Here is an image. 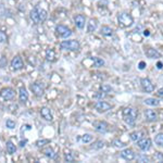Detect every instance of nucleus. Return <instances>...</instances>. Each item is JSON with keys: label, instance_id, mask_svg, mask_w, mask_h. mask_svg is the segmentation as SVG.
I'll list each match as a JSON object with an SVG mask.
<instances>
[{"label": "nucleus", "instance_id": "nucleus-15", "mask_svg": "<svg viewBox=\"0 0 163 163\" xmlns=\"http://www.w3.org/2000/svg\"><path fill=\"white\" fill-rule=\"evenodd\" d=\"M38 9H39V8H38V7L34 8V9H33L32 11H30V19H32V21L34 22V23H35V24L40 23V20H39V13H38Z\"/></svg>", "mask_w": 163, "mask_h": 163}, {"label": "nucleus", "instance_id": "nucleus-11", "mask_svg": "<svg viewBox=\"0 0 163 163\" xmlns=\"http://www.w3.org/2000/svg\"><path fill=\"white\" fill-rule=\"evenodd\" d=\"M121 157L126 161H133L134 159L136 158V154L132 149H129V148H126V149L122 150Z\"/></svg>", "mask_w": 163, "mask_h": 163}, {"label": "nucleus", "instance_id": "nucleus-4", "mask_svg": "<svg viewBox=\"0 0 163 163\" xmlns=\"http://www.w3.org/2000/svg\"><path fill=\"white\" fill-rule=\"evenodd\" d=\"M56 33H57V35L60 36V37H62V38H68L72 35V30L64 25H57Z\"/></svg>", "mask_w": 163, "mask_h": 163}, {"label": "nucleus", "instance_id": "nucleus-36", "mask_svg": "<svg viewBox=\"0 0 163 163\" xmlns=\"http://www.w3.org/2000/svg\"><path fill=\"white\" fill-rule=\"evenodd\" d=\"M137 160H138V162H149V158L147 156H145V154H142V156H139V157H137Z\"/></svg>", "mask_w": 163, "mask_h": 163}, {"label": "nucleus", "instance_id": "nucleus-8", "mask_svg": "<svg viewBox=\"0 0 163 163\" xmlns=\"http://www.w3.org/2000/svg\"><path fill=\"white\" fill-rule=\"evenodd\" d=\"M137 145H138V147H139L140 150H142V151H147V150H149L150 147H151V139H150V138L142 137L141 139L137 141Z\"/></svg>", "mask_w": 163, "mask_h": 163}, {"label": "nucleus", "instance_id": "nucleus-35", "mask_svg": "<svg viewBox=\"0 0 163 163\" xmlns=\"http://www.w3.org/2000/svg\"><path fill=\"white\" fill-rule=\"evenodd\" d=\"M50 141L49 139H42V140H37L36 141V146L37 147H42V146H45L46 144H48V142Z\"/></svg>", "mask_w": 163, "mask_h": 163}, {"label": "nucleus", "instance_id": "nucleus-43", "mask_svg": "<svg viewBox=\"0 0 163 163\" xmlns=\"http://www.w3.org/2000/svg\"><path fill=\"white\" fill-rule=\"evenodd\" d=\"M144 35H145V36H149V35H150V33L148 32V30H145V32H144Z\"/></svg>", "mask_w": 163, "mask_h": 163}, {"label": "nucleus", "instance_id": "nucleus-39", "mask_svg": "<svg viewBox=\"0 0 163 163\" xmlns=\"http://www.w3.org/2000/svg\"><path fill=\"white\" fill-rule=\"evenodd\" d=\"M138 68H139V70H144V69L146 68V63H145L144 61H140L139 64H138Z\"/></svg>", "mask_w": 163, "mask_h": 163}, {"label": "nucleus", "instance_id": "nucleus-37", "mask_svg": "<svg viewBox=\"0 0 163 163\" xmlns=\"http://www.w3.org/2000/svg\"><path fill=\"white\" fill-rule=\"evenodd\" d=\"M7 40V34L2 30H0V42H5Z\"/></svg>", "mask_w": 163, "mask_h": 163}, {"label": "nucleus", "instance_id": "nucleus-6", "mask_svg": "<svg viewBox=\"0 0 163 163\" xmlns=\"http://www.w3.org/2000/svg\"><path fill=\"white\" fill-rule=\"evenodd\" d=\"M140 84L141 87L146 93H152L154 90V85L151 83L149 78H141L140 79Z\"/></svg>", "mask_w": 163, "mask_h": 163}, {"label": "nucleus", "instance_id": "nucleus-40", "mask_svg": "<svg viewBox=\"0 0 163 163\" xmlns=\"http://www.w3.org/2000/svg\"><path fill=\"white\" fill-rule=\"evenodd\" d=\"M157 95H158L159 97H162V98H163V88L159 89V90H158V93H157Z\"/></svg>", "mask_w": 163, "mask_h": 163}, {"label": "nucleus", "instance_id": "nucleus-34", "mask_svg": "<svg viewBox=\"0 0 163 163\" xmlns=\"http://www.w3.org/2000/svg\"><path fill=\"white\" fill-rule=\"evenodd\" d=\"M16 125V123L14 121H12V120H7V122H6V126H7L8 128H14Z\"/></svg>", "mask_w": 163, "mask_h": 163}, {"label": "nucleus", "instance_id": "nucleus-14", "mask_svg": "<svg viewBox=\"0 0 163 163\" xmlns=\"http://www.w3.org/2000/svg\"><path fill=\"white\" fill-rule=\"evenodd\" d=\"M40 115L42 117V119H45L46 121H52V113L51 111H50V109L47 107H44L42 108V110H40Z\"/></svg>", "mask_w": 163, "mask_h": 163}, {"label": "nucleus", "instance_id": "nucleus-22", "mask_svg": "<svg viewBox=\"0 0 163 163\" xmlns=\"http://www.w3.org/2000/svg\"><path fill=\"white\" fill-rule=\"evenodd\" d=\"M147 105H151V107H157L159 105V100H157L156 98H147L144 101Z\"/></svg>", "mask_w": 163, "mask_h": 163}, {"label": "nucleus", "instance_id": "nucleus-13", "mask_svg": "<svg viewBox=\"0 0 163 163\" xmlns=\"http://www.w3.org/2000/svg\"><path fill=\"white\" fill-rule=\"evenodd\" d=\"M74 21H75V25L77 26V28L82 30V28H84L85 26V22H86V18H85L83 14H78L74 18Z\"/></svg>", "mask_w": 163, "mask_h": 163}, {"label": "nucleus", "instance_id": "nucleus-1", "mask_svg": "<svg viewBox=\"0 0 163 163\" xmlns=\"http://www.w3.org/2000/svg\"><path fill=\"white\" fill-rule=\"evenodd\" d=\"M137 110L134 108H125L123 110V120L127 125L134 126L135 125L136 119H137Z\"/></svg>", "mask_w": 163, "mask_h": 163}, {"label": "nucleus", "instance_id": "nucleus-29", "mask_svg": "<svg viewBox=\"0 0 163 163\" xmlns=\"http://www.w3.org/2000/svg\"><path fill=\"white\" fill-rule=\"evenodd\" d=\"M103 147H105V142H103L102 140H98V141H96L95 144L93 145V149L100 150V149H102Z\"/></svg>", "mask_w": 163, "mask_h": 163}, {"label": "nucleus", "instance_id": "nucleus-10", "mask_svg": "<svg viewBox=\"0 0 163 163\" xmlns=\"http://www.w3.org/2000/svg\"><path fill=\"white\" fill-rule=\"evenodd\" d=\"M93 127L97 130L98 133H107L108 129H109V125L108 123L103 121H97L93 123Z\"/></svg>", "mask_w": 163, "mask_h": 163}, {"label": "nucleus", "instance_id": "nucleus-38", "mask_svg": "<svg viewBox=\"0 0 163 163\" xmlns=\"http://www.w3.org/2000/svg\"><path fill=\"white\" fill-rule=\"evenodd\" d=\"M65 160L68 161V162H73L74 161V158L71 153H65Z\"/></svg>", "mask_w": 163, "mask_h": 163}, {"label": "nucleus", "instance_id": "nucleus-27", "mask_svg": "<svg viewBox=\"0 0 163 163\" xmlns=\"http://www.w3.org/2000/svg\"><path fill=\"white\" fill-rule=\"evenodd\" d=\"M100 90L102 91V93H111L112 91H113V88H112L111 86H109V85L107 84H103L100 86Z\"/></svg>", "mask_w": 163, "mask_h": 163}, {"label": "nucleus", "instance_id": "nucleus-31", "mask_svg": "<svg viewBox=\"0 0 163 163\" xmlns=\"http://www.w3.org/2000/svg\"><path fill=\"white\" fill-rule=\"evenodd\" d=\"M93 140V136L90 134H85V135L82 136V141L85 142V144H88Z\"/></svg>", "mask_w": 163, "mask_h": 163}, {"label": "nucleus", "instance_id": "nucleus-41", "mask_svg": "<svg viewBox=\"0 0 163 163\" xmlns=\"http://www.w3.org/2000/svg\"><path fill=\"white\" fill-rule=\"evenodd\" d=\"M157 68H158L159 70H160V69H162V68H163L162 62H158V63H157Z\"/></svg>", "mask_w": 163, "mask_h": 163}, {"label": "nucleus", "instance_id": "nucleus-12", "mask_svg": "<svg viewBox=\"0 0 163 163\" xmlns=\"http://www.w3.org/2000/svg\"><path fill=\"white\" fill-rule=\"evenodd\" d=\"M30 89L34 93V95L37 96V97H42L44 95V87L39 84V83H33L30 85Z\"/></svg>", "mask_w": 163, "mask_h": 163}, {"label": "nucleus", "instance_id": "nucleus-5", "mask_svg": "<svg viewBox=\"0 0 163 163\" xmlns=\"http://www.w3.org/2000/svg\"><path fill=\"white\" fill-rule=\"evenodd\" d=\"M14 95H15V93L10 87H7V88H3L0 90V97L2 98V99H5V100H11V99H13Z\"/></svg>", "mask_w": 163, "mask_h": 163}, {"label": "nucleus", "instance_id": "nucleus-26", "mask_svg": "<svg viewBox=\"0 0 163 163\" xmlns=\"http://www.w3.org/2000/svg\"><path fill=\"white\" fill-rule=\"evenodd\" d=\"M38 13H39V20H40V23H42V22L46 21L47 16H48V14H47V11L44 9H38Z\"/></svg>", "mask_w": 163, "mask_h": 163}, {"label": "nucleus", "instance_id": "nucleus-28", "mask_svg": "<svg viewBox=\"0 0 163 163\" xmlns=\"http://www.w3.org/2000/svg\"><path fill=\"white\" fill-rule=\"evenodd\" d=\"M45 156L47 157V158H50V159H56L57 154L54 153V151L51 149V148H48V149L45 150Z\"/></svg>", "mask_w": 163, "mask_h": 163}, {"label": "nucleus", "instance_id": "nucleus-7", "mask_svg": "<svg viewBox=\"0 0 163 163\" xmlns=\"http://www.w3.org/2000/svg\"><path fill=\"white\" fill-rule=\"evenodd\" d=\"M95 108L98 112H107L109 111L110 109L112 108V105L110 103L105 102V101L102 100H98L97 102L95 103Z\"/></svg>", "mask_w": 163, "mask_h": 163}, {"label": "nucleus", "instance_id": "nucleus-30", "mask_svg": "<svg viewBox=\"0 0 163 163\" xmlns=\"http://www.w3.org/2000/svg\"><path fill=\"white\" fill-rule=\"evenodd\" d=\"M154 142H156L158 146H163V133H160L156 136V138H154Z\"/></svg>", "mask_w": 163, "mask_h": 163}, {"label": "nucleus", "instance_id": "nucleus-23", "mask_svg": "<svg viewBox=\"0 0 163 163\" xmlns=\"http://www.w3.org/2000/svg\"><path fill=\"white\" fill-rule=\"evenodd\" d=\"M101 34L105 36H112V34H113V30H112L110 26H102L101 27Z\"/></svg>", "mask_w": 163, "mask_h": 163}, {"label": "nucleus", "instance_id": "nucleus-2", "mask_svg": "<svg viewBox=\"0 0 163 163\" xmlns=\"http://www.w3.org/2000/svg\"><path fill=\"white\" fill-rule=\"evenodd\" d=\"M117 20H119V23L123 27H129V26L133 25L134 19L133 16L130 15L129 13H126V12H122L117 16Z\"/></svg>", "mask_w": 163, "mask_h": 163}, {"label": "nucleus", "instance_id": "nucleus-3", "mask_svg": "<svg viewBox=\"0 0 163 163\" xmlns=\"http://www.w3.org/2000/svg\"><path fill=\"white\" fill-rule=\"evenodd\" d=\"M60 48L62 50H70V51H76L79 49V42L77 40H63L60 44Z\"/></svg>", "mask_w": 163, "mask_h": 163}, {"label": "nucleus", "instance_id": "nucleus-16", "mask_svg": "<svg viewBox=\"0 0 163 163\" xmlns=\"http://www.w3.org/2000/svg\"><path fill=\"white\" fill-rule=\"evenodd\" d=\"M142 137H144V132H141V130H135V132L129 134V138L132 141L137 142L138 140H140Z\"/></svg>", "mask_w": 163, "mask_h": 163}, {"label": "nucleus", "instance_id": "nucleus-20", "mask_svg": "<svg viewBox=\"0 0 163 163\" xmlns=\"http://www.w3.org/2000/svg\"><path fill=\"white\" fill-rule=\"evenodd\" d=\"M98 26V21L96 19H90L89 20V23L87 25V33H93V30H96Z\"/></svg>", "mask_w": 163, "mask_h": 163}, {"label": "nucleus", "instance_id": "nucleus-24", "mask_svg": "<svg viewBox=\"0 0 163 163\" xmlns=\"http://www.w3.org/2000/svg\"><path fill=\"white\" fill-rule=\"evenodd\" d=\"M93 66L96 68H100V66H103L105 65V60L101 58H93Z\"/></svg>", "mask_w": 163, "mask_h": 163}, {"label": "nucleus", "instance_id": "nucleus-32", "mask_svg": "<svg viewBox=\"0 0 163 163\" xmlns=\"http://www.w3.org/2000/svg\"><path fill=\"white\" fill-rule=\"evenodd\" d=\"M105 96H107V93L101 91V93H95V95H93V99H97V100H102Z\"/></svg>", "mask_w": 163, "mask_h": 163}, {"label": "nucleus", "instance_id": "nucleus-25", "mask_svg": "<svg viewBox=\"0 0 163 163\" xmlns=\"http://www.w3.org/2000/svg\"><path fill=\"white\" fill-rule=\"evenodd\" d=\"M7 151H8V153H10V154L15 153V151H16L15 145H13L11 141H8L7 142Z\"/></svg>", "mask_w": 163, "mask_h": 163}, {"label": "nucleus", "instance_id": "nucleus-9", "mask_svg": "<svg viewBox=\"0 0 163 163\" xmlns=\"http://www.w3.org/2000/svg\"><path fill=\"white\" fill-rule=\"evenodd\" d=\"M23 66H24L23 60H22L21 57L16 56V57H14V58L12 59V61H11V68H12V70L19 71V70H21V69H23Z\"/></svg>", "mask_w": 163, "mask_h": 163}, {"label": "nucleus", "instance_id": "nucleus-17", "mask_svg": "<svg viewBox=\"0 0 163 163\" xmlns=\"http://www.w3.org/2000/svg\"><path fill=\"white\" fill-rule=\"evenodd\" d=\"M145 117L148 121H157L158 119V114L154 110H146L145 111Z\"/></svg>", "mask_w": 163, "mask_h": 163}, {"label": "nucleus", "instance_id": "nucleus-21", "mask_svg": "<svg viewBox=\"0 0 163 163\" xmlns=\"http://www.w3.org/2000/svg\"><path fill=\"white\" fill-rule=\"evenodd\" d=\"M46 59L50 62H54L56 60V52L54 49H47L46 51Z\"/></svg>", "mask_w": 163, "mask_h": 163}, {"label": "nucleus", "instance_id": "nucleus-33", "mask_svg": "<svg viewBox=\"0 0 163 163\" xmlns=\"http://www.w3.org/2000/svg\"><path fill=\"white\" fill-rule=\"evenodd\" d=\"M113 145L117 148H123V147H125L126 146V144H124L123 141H121L120 139H115V140H113Z\"/></svg>", "mask_w": 163, "mask_h": 163}, {"label": "nucleus", "instance_id": "nucleus-19", "mask_svg": "<svg viewBox=\"0 0 163 163\" xmlns=\"http://www.w3.org/2000/svg\"><path fill=\"white\" fill-rule=\"evenodd\" d=\"M19 99H20V101H21L22 103H25L26 101H27V99H28V93H27V91H26V89L24 88V87L20 88Z\"/></svg>", "mask_w": 163, "mask_h": 163}, {"label": "nucleus", "instance_id": "nucleus-42", "mask_svg": "<svg viewBox=\"0 0 163 163\" xmlns=\"http://www.w3.org/2000/svg\"><path fill=\"white\" fill-rule=\"evenodd\" d=\"M26 142H27V140H24V141H21V142H20V146H21V147H24V146H25Z\"/></svg>", "mask_w": 163, "mask_h": 163}, {"label": "nucleus", "instance_id": "nucleus-18", "mask_svg": "<svg viewBox=\"0 0 163 163\" xmlns=\"http://www.w3.org/2000/svg\"><path fill=\"white\" fill-rule=\"evenodd\" d=\"M146 56L148 57V58H150V59H158V58H160V57H161V54H160V52H159L158 50H156V49L149 48L146 51Z\"/></svg>", "mask_w": 163, "mask_h": 163}]
</instances>
